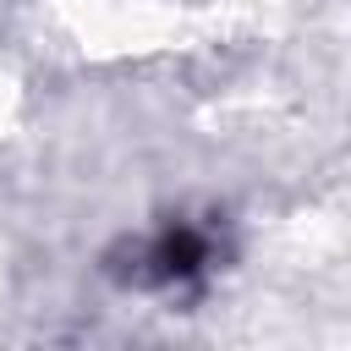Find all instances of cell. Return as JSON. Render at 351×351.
I'll list each match as a JSON object with an SVG mask.
<instances>
[{
  "label": "cell",
  "instance_id": "obj_1",
  "mask_svg": "<svg viewBox=\"0 0 351 351\" xmlns=\"http://www.w3.org/2000/svg\"><path fill=\"white\" fill-rule=\"evenodd\" d=\"M148 280L154 285H186L208 269V236L192 230V225H170L154 247H148Z\"/></svg>",
  "mask_w": 351,
  "mask_h": 351
}]
</instances>
